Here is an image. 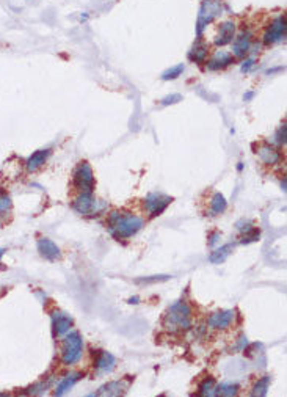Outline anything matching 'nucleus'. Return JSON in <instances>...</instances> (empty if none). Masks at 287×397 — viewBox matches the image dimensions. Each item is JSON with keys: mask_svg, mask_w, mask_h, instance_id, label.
Segmentation results:
<instances>
[{"mask_svg": "<svg viewBox=\"0 0 287 397\" xmlns=\"http://www.w3.org/2000/svg\"><path fill=\"white\" fill-rule=\"evenodd\" d=\"M107 226L115 239H129L143 228V218L129 212H112L107 220Z\"/></svg>", "mask_w": 287, "mask_h": 397, "instance_id": "1", "label": "nucleus"}, {"mask_svg": "<svg viewBox=\"0 0 287 397\" xmlns=\"http://www.w3.org/2000/svg\"><path fill=\"white\" fill-rule=\"evenodd\" d=\"M190 322H191V311L184 300L176 301L174 305H171L163 316V326L171 333L189 330Z\"/></svg>", "mask_w": 287, "mask_h": 397, "instance_id": "2", "label": "nucleus"}, {"mask_svg": "<svg viewBox=\"0 0 287 397\" xmlns=\"http://www.w3.org/2000/svg\"><path fill=\"white\" fill-rule=\"evenodd\" d=\"M83 353V339L80 333L74 331L64 336L63 345H62V361L64 366H74L77 364Z\"/></svg>", "mask_w": 287, "mask_h": 397, "instance_id": "3", "label": "nucleus"}, {"mask_svg": "<svg viewBox=\"0 0 287 397\" xmlns=\"http://www.w3.org/2000/svg\"><path fill=\"white\" fill-rule=\"evenodd\" d=\"M72 209L85 217H93V215H99L102 211L107 209V203L96 200L91 193H82L74 200Z\"/></svg>", "mask_w": 287, "mask_h": 397, "instance_id": "4", "label": "nucleus"}, {"mask_svg": "<svg viewBox=\"0 0 287 397\" xmlns=\"http://www.w3.org/2000/svg\"><path fill=\"white\" fill-rule=\"evenodd\" d=\"M74 185L82 193H91L95 188V175L88 162H80L74 171Z\"/></svg>", "mask_w": 287, "mask_h": 397, "instance_id": "5", "label": "nucleus"}, {"mask_svg": "<svg viewBox=\"0 0 287 397\" xmlns=\"http://www.w3.org/2000/svg\"><path fill=\"white\" fill-rule=\"evenodd\" d=\"M222 11V5L218 0H204L202 6L198 14V36H201L202 29L206 27L207 24L212 22L215 17L220 14Z\"/></svg>", "mask_w": 287, "mask_h": 397, "instance_id": "6", "label": "nucleus"}, {"mask_svg": "<svg viewBox=\"0 0 287 397\" xmlns=\"http://www.w3.org/2000/svg\"><path fill=\"white\" fill-rule=\"evenodd\" d=\"M173 200L170 196H166L163 193H151L146 196V200H145V209L153 215V217H156V215H160L162 214L168 206H170Z\"/></svg>", "mask_w": 287, "mask_h": 397, "instance_id": "7", "label": "nucleus"}, {"mask_svg": "<svg viewBox=\"0 0 287 397\" xmlns=\"http://www.w3.org/2000/svg\"><path fill=\"white\" fill-rule=\"evenodd\" d=\"M284 33H286V19H284V16H280L278 19H275L272 22V25H270L268 30L265 32L264 44L265 46L275 44L276 41H280L281 38H284Z\"/></svg>", "mask_w": 287, "mask_h": 397, "instance_id": "8", "label": "nucleus"}, {"mask_svg": "<svg viewBox=\"0 0 287 397\" xmlns=\"http://www.w3.org/2000/svg\"><path fill=\"white\" fill-rule=\"evenodd\" d=\"M256 155L257 159L265 163V165H276V163L281 162V154L278 151L275 146L268 144V143H262L256 148Z\"/></svg>", "mask_w": 287, "mask_h": 397, "instance_id": "9", "label": "nucleus"}, {"mask_svg": "<svg viewBox=\"0 0 287 397\" xmlns=\"http://www.w3.org/2000/svg\"><path fill=\"white\" fill-rule=\"evenodd\" d=\"M235 319V313L231 309H226V311H217L212 316L209 317V326L210 328H215V330H226L227 326H229Z\"/></svg>", "mask_w": 287, "mask_h": 397, "instance_id": "10", "label": "nucleus"}, {"mask_svg": "<svg viewBox=\"0 0 287 397\" xmlns=\"http://www.w3.org/2000/svg\"><path fill=\"white\" fill-rule=\"evenodd\" d=\"M38 252L44 259H47V261H57V259H60L62 256L60 248L57 247L55 242H52L47 237L38 240Z\"/></svg>", "mask_w": 287, "mask_h": 397, "instance_id": "11", "label": "nucleus"}, {"mask_svg": "<svg viewBox=\"0 0 287 397\" xmlns=\"http://www.w3.org/2000/svg\"><path fill=\"white\" fill-rule=\"evenodd\" d=\"M234 62V57L229 54V52L224 50H218L214 54V57L207 62V68L210 71H218V69H223L226 66H229Z\"/></svg>", "mask_w": 287, "mask_h": 397, "instance_id": "12", "label": "nucleus"}, {"mask_svg": "<svg viewBox=\"0 0 287 397\" xmlns=\"http://www.w3.org/2000/svg\"><path fill=\"white\" fill-rule=\"evenodd\" d=\"M52 324H54V334L63 336L69 331V328L72 326V319L69 316H66L64 313H54Z\"/></svg>", "mask_w": 287, "mask_h": 397, "instance_id": "13", "label": "nucleus"}, {"mask_svg": "<svg viewBox=\"0 0 287 397\" xmlns=\"http://www.w3.org/2000/svg\"><path fill=\"white\" fill-rule=\"evenodd\" d=\"M129 388V383L121 380V382H110L104 386L99 388V391H96L93 396H120L124 394L126 390Z\"/></svg>", "mask_w": 287, "mask_h": 397, "instance_id": "14", "label": "nucleus"}, {"mask_svg": "<svg viewBox=\"0 0 287 397\" xmlns=\"http://www.w3.org/2000/svg\"><path fill=\"white\" fill-rule=\"evenodd\" d=\"M250 47H251V33L245 32L234 41L232 52H234V55L237 58H243L250 52Z\"/></svg>", "mask_w": 287, "mask_h": 397, "instance_id": "15", "label": "nucleus"}, {"mask_svg": "<svg viewBox=\"0 0 287 397\" xmlns=\"http://www.w3.org/2000/svg\"><path fill=\"white\" fill-rule=\"evenodd\" d=\"M235 33V24L234 22H224L220 25V32H218V36L215 39L217 46H226L229 44L234 38Z\"/></svg>", "mask_w": 287, "mask_h": 397, "instance_id": "16", "label": "nucleus"}, {"mask_svg": "<svg viewBox=\"0 0 287 397\" xmlns=\"http://www.w3.org/2000/svg\"><path fill=\"white\" fill-rule=\"evenodd\" d=\"M49 154H50V149H39L36 152H33L30 157L27 159V162H25V167H27L29 171H36L39 167L44 165V162L47 160Z\"/></svg>", "mask_w": 287, "mask_h": 397, "instance_id": "17", "label": "nucleus"}, {"mask_svg": "<svg viewBox=\"0 0 287 397\" xmlns=\"http://www.w3.org/2000/svg\"><path fill=\"white\" fill-rule=\"evenodd\" d=\"M96 369L99 372H112L113 367H115V358L112 353L108 352H100L97 358H96V362H95Z\"/></svg>", "mask_w": 287, "mask_h": 397, "instance_id": "18", "label": "nucleus"}, {"mask_svg": "<svg viewBox=\"0 0 287 397\" xmlns=\"http://www.w3.org/2000/svg\"><path fill=\"white\" fill-rule=\"evenodd\" d=\"M80 374L77 372H74V374H67L63 380H62V383L57 386V390H55V396H63L67 390H71V388L79 382L80 380Z\"/></svg>", "mask_w": 287, "mask_h": 397, "instance_id": "19", "label": "nucleus"}, {"mask_svg": "<svg viewBox=\"0 0 287 397\" xmlns=\"http://www.w3.org/2000/svg\"><path fill=\"white\" fill-rule=\"evenodd\" d=\"M232 248H234V247H232L231 244H227V245H224V247H222V248L215 250V252L209 256L210 262H212V264H222V262H224V261H226V257L231 254Z\"/></svg>", "mask_w": 287, "mask_h": 397, "instance_id": "20", "label": "nucleus"}, {"mask_svg": "<svg viewBox=\"0 0 287 397\" xmlns=\"http://www.w3.org/2000/svg\"><path fill=\"white\" fill-rule=\"evenodd\" d=\"M227 203L224 200V196L222 193H215L212 196V201H210V212L212 215H220L226 211Z\"/></svg>", "mask_w": 287, "mask_h": 397, "instance_id": "21", "label": "nucleus"}, {"mask_svg": "<svg viewBox=\"0 0 287 397\" xmlns=\"http://www.w3.org/2000/svg\"><path fill=\"white\" fill-rule=\"evenodd\" d=\"M189 58L191 60V62H195V63H204L206 58H207V47L202 46V44L195 46L190 50Z\"/></svg>", "mask_w": 287, "mask_h": 397, "instance_id": "22", "label": "nucleus"}, {"mask_svg": "<svg viewBox=\"0 0 287 397\" xmlns=\"http://www.w3.org/2000/svg\"><path fill=\"white\" fill-rule=\"evenodd\" d=\"M239 393V385L235 383H222L215 388V396H226L231 397Z\"/></svg>", "mask_w": 287, "mask_h": 397, "instance_id": "23", "label": "nucleus"}, {"mask_svg": "<svg viewBox=\"0 0 287 397\" xmlns=\"http://www.w3.org/2000/svg\"><path fill=\"white\" fill-rule=\"evenodd\" d=\"M215 388H217V383L212 377H209L206 380H202V383L199 385V394L201 396H215Z\"/></svg>", "mask_w": 287, "mask_h": 397, "instance_id": "24", "label": "nucleus"}, {"mask_svg": "<svg viewBox=\"0 0 287 397\" xmlns=\"http://www.w3.org/2000/svg\"><path fill=\"white\" fill-rule=\"evenodd\" d=\"M11 207H13L11 198L6 193L0 192V218H6V215L11 212Z\"/></svg>", "mask_w": 287, "mask_h": 397, "instance_id": "25", "label": "nucleus"}, {"mask_svg": "<svg viewBox=\"0 0 287 397\" xmlns=\"http://www.w3.org/2000/svg\"><path fill=\"white\" fill-rule=\"evenodd\" d=\"M268 385H270V377L268 375L257 380L255 388H253V396H265L267 390H268Z\"/></svg>", "mask_w": 287, "mask_h": 397, "instance_id": "26", "label": "nucleus"}, {"mask_svg": "<svg viewBox=\"0 0 287 397\" xmlns=\"http://www.w3.org/2000/svg\"><path fill=\"white\" fill-rule=\"evenodd\" d=\"M182 72H184V65H176L162 74V79L163 80H173V79H177Z\"/></svg>", "mask_w": 287, "mask_h": 397, "instance_id": "27", "label": "nucleus"}, {"mask_svg": "<svg viewBox=\"0 0 287 397\" xmlns=\"http://www.w3.org/2000/svg\"><path fill=\"white\" fill-rule=\"evenodd\" d=\"M259 236H260L259 229L257 228H253V229H250L248 232H245V234H243L242 244H250V242H256V240H259Z\"/></svg>", "mask_w": 287, "mask_h": 397, "instance_id": "28", "label": "nucleus"}, {"mask_svg": "<svg viewBox=\"0 0 287 397\" xmlns=\"http://www.w3.org/2000/svg\"><path fill=\"white\" fill-rule=\"evenodd\" d=\"M171 276L168 275H159V276H151V278H138L135 283H143V284H148V283H159V281H166L170 280Z\"/></svg>", "mask_w": 287, "mask_h": 397, "instance_id": "29", "label": "nucleus"}, {"mask_svg": "<svg viewBox=\"0 0 287 397\" xmlns=\"http://www.w3.org/2000/svg\"><path fill=\"white\" fill-rule=\"evenodd\" d=\"M179 101H182L181 94H170V96L162 99V106H171V104H177Z\"/></svg>", "mask_w": 287, "mask_h": 397, "instance_id": "30", "label": "nucleus"}, {"mask_svg": "<svg viewBox=\"0 0 287 397\" xmlns=\"http://www.w3.org/2000/svg\"><path fill=\"white\" fill-rule=\"evenodd\" d=\"M276 143L278 144H286V124H283L280 129H278V134H276Z\"/></svg>", "mask_w": 287, "mask_h": 397, "instance_id": "31", "label": "nucleus"}, {"mask_svg": "<svg viewBox=\"0 0 287 397\" xmlns=\"http://www.w3.org/2000/svg\"><path fill=\"white\" fill-rule=\"evenodd\" d=\"M253 66H255V58H248V60H245L243 65H242V72H250Z\"/></svg>", "mask_w": 287, "mask_h": 397, "instance_id": "32", "label": "nucleus"}, {"mask_svg": "<svg viewBox=\"0 0 287 397\" xmlns=\"http://www.w3.org/2000/svg\"><path fill=\"white\" fill-rule=\"evenodd\" d=\"M209 239H210V240H209V247H214V245L217 244V240L220 239V234H218V232H214V234H210Z\"/></svg>", "mask_w": 287, "mask_h": 397, "instance_id": "33", "label": "nucleus"}, {"mask_svg": "<svg viewBox=\"0 0 287 397\" xmlns=\"http://www.w3.org/2000/svg\"><path fill=\"white\" fill-rule=\"evenodd\" d=\"M247 344H248L247 338H245V336H242V338H240V341H239V345H237V349H239V350L245 349V347H247Z\"/></svg>", "mask_w": 287, "mask_h": 397, "instance_id": "34", "label": "nucleus"}, {"mask_svg": "<svg viewBox=\"0 0 287 397\" xmlns=\"http://www.w3.org/2000/svg\"><path fill=\"white\" fill-rule=\"evenodd\" d=\"M253 94H255V93H253V91H248V93L243 96V99H245V101H250V99L253 98Z\"/></svg>", "mask_w": 287, "mask_h": 397, "instance_id": "35", "label": "nucleus"}, {"mask_svg": "<svg viewBox=\"0 0 287 397\" xmlns=\"http://www.w3.org/2000/svg\"><path fill=\"white\" fill-rule=\"evenodd\" d=\"M129 303H133V305H135V303H138V297H133V298H130V300H129Z\"/></svg>", "mask_w": 287, "mask_h": 397, "instance_id": "36", "label": "nucleus"}, {"mask_svg": "<svg viewBox=\"0 0 287 397\" xmlns=\"http://www.w3.org/2000/svg\"><path fill=\"white\" fill-rule=\"evenodd\" d=\"M237 170H239V171L243 170V163H239V165H237Z\"/></svg>", "mask_w": 287, "mask_h": 397, "instance_id": "37", "label": "nucleus"}, {"mask_svg": "<svg viewBox=\"0 0 287 397\" xmlns=\"http://www.w3.org/2000/svg\"><path fill=\"white\" fill-rule=\"evenodd\" d=\"M3 253H5V250H0V259H2V256H3Z\"/></svg>", "mask_w": 287, "mask_h": 397, "instance_id": "38", "label": "nucleus"}]
</instances>
